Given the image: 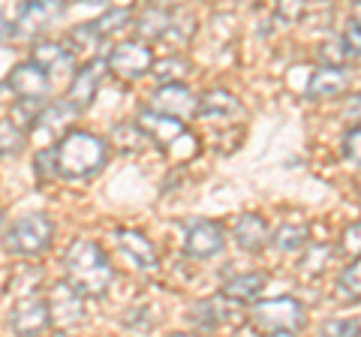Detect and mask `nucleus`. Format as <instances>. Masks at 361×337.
Instances as JSON below:
<instances>
[{"label":"nucleus","mask_w":361,"mask_h":337,"mask_svg":"<svg viewBox=\"0 0 361 337\" xmlns=\"http://www.w3.org/2000/svg\"><path fill=\"white\" fill-rule=\"evenodd\" d=\"M63 265L66 283L78 295H106L111 280H115V268H111L109 256L94 241H73L70 250L63 253Z\"/></svg>","instance_id":"f257e3e1"},{"label":"nucleus","mask_w":361,"mask_h":337,"mask_svg":"<svg viewBox=\"0 0 361 337\" xmlns=\"http://www.w3.org/2000/svg\"><path fill=\"white\" fill-rule=\"evenodd\" d=\"M58 151V175L63 178H87L97 175L109 160V145L85 130H73L54 145Z\"/></svg>","instance_id":"f03ea898"},{"label":"nucleus","mask_w":361,"mask_h":337,"mask_svg":"<svg viewBox=\"0 0 361 337\" xmlns=\"http://www.w3.org/2000/svg\"><path fill=\"white\" fill-rule=\"evenodd\" d=\"M139 130L148 136L151 142H157L163 151H169L175 157V160H184V151H180V145L187 148L190 157H196V148H199V142L196 136L187 130V123L184 121H178V118H169V115H160V111H142L139 115Z\"/></svg>","instance_id":"7ed1b4c3"},{"label":"nucleus","mask_w":361,"mask_h":337,"mask_svg":"<svg viewBox=\"0 0 361 337\" xmlns=\"http://www.w3.org/2000/svg\"><path fill=\"white\" fill-rule=\"evenodd\" d=\"M250 322L256 325V329L268 331V334H274V331L295 334L298 329H304L307 317H304L301 301L283 295V298H268V301H259V305H253Z\"/></svg>","instance_id":"20e7f679"},{"label":"nucleus","mask_w":361,"mask_h":337,"mask_svg":"<svg viewBox=\"0 0 361 337\" xmlns=\"http://www.w3.org/2000/svg\"><path fill=\"white\" fill-rule=\"evenodd\" d=\"M51 235L54 226L45 214H27L13 223V229L4 235V244L9 253H18V256H37L42 250H49L51 244Z\"/></svg>","instance_id":"39448f33"},{"label":"nucleus","mask_w":361,"mask_h":337,"mask_svg":"<svg viewBox=\"0 0 361 337\" xmlns=\"http://www.w3.org/2000/svg\"><path fill=\"white\" fill-rule=\"evenodd\" d=\"M226 229L217 220H184V253L193 259H211L223 253Z\"/></svg>","instance_id":"423d86ee"},{"label":"nucleus","mask_w":361,"mask_h":337,"mask_svg":"<svg viewBox=\"0 0 361 337\" xmlns=\"http://www.w3.org/2000/svg\"><path fill=\"white\" fill-rule=\"evenodd\" d=\"M106 66L118 78H139L148 70H154V51L139 39L118 42V46L111 49V54L106 58Z\"/></svg>","instance_id":"0eeeda50"},{"label":"nucleus","mask_w":361,"mask_h":337,"mask_svg":"<svg viewBox=\"0 0 361 337\" xmlns=\"http://www.w3.org/2000/svg\"><path fill=\"white\" fill-rule=\"evenodd\" d=\"M9 87H13V94L21 99V103H37L39 106L45 99V94H49V87H51V78L39 63L25 61V63L13 66V73H9Z\"/></svg>","instance_id":"6e6552de"},{"label":"nucleus","mask_w":361,"mask_h":337,"mask_svg":"<svg viewBox=\"0 0 361 337\" xmlns=\"http://www.w3.org/2000/svg\"><path fill=\"white\" fill-rule=\"evenodd\" d=\"M51 322V313H49V301H39V298H21L18 305L9 313V325L18 337H39Z\"/></svg>","instance_id":"1a4fd4ad"},{"label":"nucleus","mask_w":361,"mask_h":337,"mask_svg":"<svg viewBox=\"0 0 361 337\" xmlns=\"http://www.w3.org/2000/svg\"><path fill=\"white\" fill-rule=\"evenodd\" d=\"M154 111L187 121L199 111V99L193 97V91H190L187 85H166V87H157L154 91Z\"/></svg>","instance_id":"9d476101"},{"label":"nucleus","mask_w":361,"mask_h":337,"mask_svg":"<svg viewBox=\"0 0 361 337\" xmlns=\"http://www.w3.org/2000/svg\"><path fill=\"white\" fill-rule=\"evenodd\" d=\"M49 313L61 322V329L78 325V322L85 319V295H78V292L70 283H58V286L51 289Z\"/></svg>","instance_id":"9b49d317"},{"label":"nucleus","mask_w":361,"mask_h":337,"mask_svg":"<svg viewBox=\"0 0 361 337\" xmlns=\"http://www.w3.org/2000/svg\"><path fill=\"white\" fill-rule=\"evenodd\" d=\"M349 82H353V75H349L346 66L341 63H325L322 70H316L310 75V85H307V97L310 99H331V97H341Z\"/></svg>","instance_id":"f8f14e48"},{"label":"nucleus","mask_w":361,"mask_h":337,"mask_svg":"<svg viewBox=\"0 0 361 337\" xmlns=\"http://www.w3.org/2000/svg\"><path fill=\"white\" fill-rule=\"evenodd\" d=\"M106 70V61H90L85 63L82 70L73 75V85H70V94H66V103H70L75 111H82L90 106V99H94L97 87H99V73Z\"/></svg>","instance_id":"ddd939ff"},{"label":"nucleus","mask_w":361,"mask_h":337,"mask_svg":"<svg viewBox=\"0 0 361 337\" xmlns=\"http://www.w3.org/2000/svg\"><path fill=\"white\" fill-rule=\"evenodd\" d=\"M118 244L121 250L130 256V259L142 268V271H154L160 265V256H157L154 244L145 238L142 232H133V229H118Z\"/></svg>","instance_id":"4468645a"},{"label":"nucleus","mask_w":361,"mask_h":337,"mask_svg":"<svg viewBox=\"0 0 361 337\" xmlns=\"http://www.w3.org/2000/svg\"><path fill=\"white\" fill-rule=\"evenodd\" d=\"M232 235H235V241H238L241 250L256 253L268 244V223L259 214H241L238 220H235Z\"/></svg>","instance_id":"2eb2a0df"},{"label":"nucleus","mask_w":361,"mask_h":337,"mask_svg":"<svg viewBox=\"0 0 361 337\" xmlns=\"http://www.w3.org/2000/svg\"><path fill=\"white\" fill-rule=\"evenodd\" d=\"M33 63H39L49 78L58 73H73V51H66L58 42H39L33 49Z\"/></svg>","instance_id":"dca6fc26"},{"label":"nucleus","mask_w":361,"mask_h":337,"mask_svg":"<svg viewBox=\"0 0 361 337\" xmlns=\"http://www.w3.org/2000/svg\"><path fill=\"white\" fill-rule=\"evenodd\" d=\"M265 286V274L259 271H247V274H235L223 283V298L229 301H253Z\"/></svg>","instance_id":"f3484780"},{"label":"nucleus","mask_w":361,"mask_h":337,"mask_svg":"<svg viewBox=\"0 0 361 337\" xmlns=\"http://www.w3.org/2000/svg\"><path fill=\"white\" fill-rule=\"evenodd\" d=\"M232 111H241L238 99H235L229 91H211L199 99V115H208V118H229Z\"/></svg>","instance_id":"a211bd4d"},{"label":"nucleus","mask_w":361,"mask_h":337,"mask_svg":"<svg viewBox=\"0 0 361 337\" xmlns=\"http://www.w3.org/2000/svg\"><path fill=\"white\" fill-rule=\"evenodd\" d=\"M63 13V4H54V0H42V4H27L21 9L18 25L21 27H42L49 25L51 18H58Z\"/></svg>","instance_id":"6ab92c4d"},{"label":"nucleus","mask_w":361,"mask_h":337,"mask_svg":"<svg viewBox=\"0 0 361 337\" xmlns=\"http://www.w3.org/2000/svg\"><path fill=\"white\" fill-rule=\"evenodd\" d=\"M304 244H307V226H304V223H283V226L274 232V247L280 253L301 250Z\"/></svg>","instance_id":"aec40b11"},{"label":"nucleus","mask_w":361,"mask_h":337,"mask_svg":"<svg viewBox=\"0 0 361 337\" xmlns=\"http://www.w3.org/2000/svg\"><path fill=\"white\" fill-rule=\"evenodd\" d=\"M337 298L341 301L361 298V259H353L341 271V277H337Z\"/></svg>","instance_id":"412c9836"},{"label":"nucleus","mask_w":361,"mask_h":337,"mask_svg":"<svg viewBox=\"0 0 361 337\" xmlns=\"http://www.w3.org/2000/svg\"><path fill=\"white\" fill-rule=\"evenodd\" d=\"M190 70V63L184 58H178V54H172V58H163V61H157L154 63V75L160 78V87L166 85H180V75H184Z\"/></svg>","instance_id":"4be33fe9"},{"label":"nucleus","mask_w":361,"mask_h":337,"mask_svg":"<svg viewBox=\"0 0 361 337\" xmlns=\"http://www.w3.org/2000/svg\"><path fill=\"white\" fill-rule=\"evenodd\" d=\"M25 130L16 121H0V154H16L25 148Z\"/></svg>","instance_id":"5701e85b"},{"label":"nucleus","mask_w":361,"mask_h":337,"mask_svg":"<svg viewBox=\"0 0 361 337\" xmlns=\"http://www.w3.org/2000/svg\"><path fill=\"white\" fill-rule=\"evenodd\" d=\"M329 256H331V250H329V244H307L304 247V256H301V271H307V274H319L322 268H325V262H329Z\"/></svg>","instance_id":"b1692460"},{"label":"nucleus","mask_w":361,"mask_h":337,"mask_svg":"<svg viewBox=\"0 0 361 337\" xmlns=\"http://www.w3.org/2000/svg\"><path fill=\"white\" fill-rule=\"evenodd\" d=\"M343 49L349 58H361V16H353L343 30Z\"/></svg>","instance_id":"393cba45"},{"label":"nucleus","mask_w":361,"mask_h":337,"mask_svg":"<svg viewBox=\"0 0 361 337\" xmlns=\"http://www.w3.org/2000/svg\"><path fill=\"white\" fill-rule=\"evenodd\" d=\"M322 337H361L358 319H331L322 325Z\"/></svg>","instance_id":"a878e982"},{"label":"nucleus","mask_w":361,"mask_h":337,"mask_svg":"<svg viewBox=\"0 0 361 337\" xmlns=\"http://www.w3.org/2000/svg\"><path fill=\"white\" fill-rule=\"evenodd\" d=\"M133 18V9H123V6H118V9H109V13L103 16V18H97L94 25H97V30L103 33H111V30H118L121 25H127V21Z\"/></svg>","instance_id":"bb28decb"},{"label":"nucleus","mask_w":361,"mask_h":337,"mask_svg":"<svg viewBox=\"0 0 361 337\" xmlns=\"http://www.w3.org/2000/svg\"><path fill=\"white\" fill-rule=\"evenodd\" d=\"M99 39H103V33L97 30L94 21H90V25H78V27L73 30V42H75L78 49L85 46V49L90 51V49H97V46H99Z\"/></svg>","instance_id":"cd10ccee"},{"label":"nucleus","mask_w":361,"mask_h":337,"mask_svg":"<svg viewBox=\"0 0 361 337\" xmlns=\"http://www.w3.org/2000/svg\"><path fill=\"white\" fill-rule=\"evenodd\" d=\"M343 157L353 166H358L361 168V127H353L343 136Z\"/></svg>","instance_id":"c85d7f7f"},{"label":"nucleus","mask_w":361,"mask_h":337,"mask_svg":"<svg viewBox=\"0 0 361 337\" xmlns=\"http://www.w3.org/2000/svg\"><path fill=\"white\" fill-rule=\"evenodd\" d=\"M343 250L353 259H361V223H349L343 229Z\"/></svg>","instance_id":"c756f323"},{"label":"nucleus","mask_w":361,"mask_h":337,"mask_svg":"<svg viewBox=\"0 0 361 337\" xmlns=\"http://www.w3.org/2000/svg\"><path fill=\"white\" fill-rule=\"evenodd\" d=\"M343 115H346L349 121H355L358 127H361V94H355V97H349V99H346Z\"/></svg>","instance_id":"7c9ffc66"},{"label":"nucleus","mask_w":361,"mask_h":337,"mask_svg":"<svg viewBox=\"0 0 361 337\" xmlns=\"http://www.w3.org/2000/svg\"><path fill=\"white\" fill-rule=\"evenodd\" d=\"M9 33H13V25H9V21H6V16L0 13V39H6Z\"/></svg>","instance_id":"2f4dec72"},{"label":"nucleus","mask_w":361,"mask_h":337,"mask_svg":"<svg viewBox=\"0 0 361 337\" xmlns=\"http://www.w3.org/2000/svg\"><path fill=\"white\" fill-rule=\"evenodd\" d=\"M268 337H295V334H289V331H274V334H268Z\"/></svg>","instance_id":"473e14b6"},{"label":"nucleus","mask_w":361,"mask_h":337,"mask_svg":"<svg viewBox=\"0 0 361 337\" xmlns=\"http://www.w3.org/2000/svg\"><path fill=\"white\" fill-rule=\"evenodd\" d=\"M172 337H196V334H172Z\"/></svg>","instance_id":"72a5a7b5"},{"label":"nucleus","mask_w":361,"mask_h":337,"mask_svg":"<svg viewBox=\"0 0 361 337\" xmlns=\"http://www.w3.org/2000/svg\"><path fill=\"white\" fill-rule=\"evenodd\" d=\"M0 223H4V211H0Z\"/></svg>","instance_id":"f704fd0d"}]
</instances>
